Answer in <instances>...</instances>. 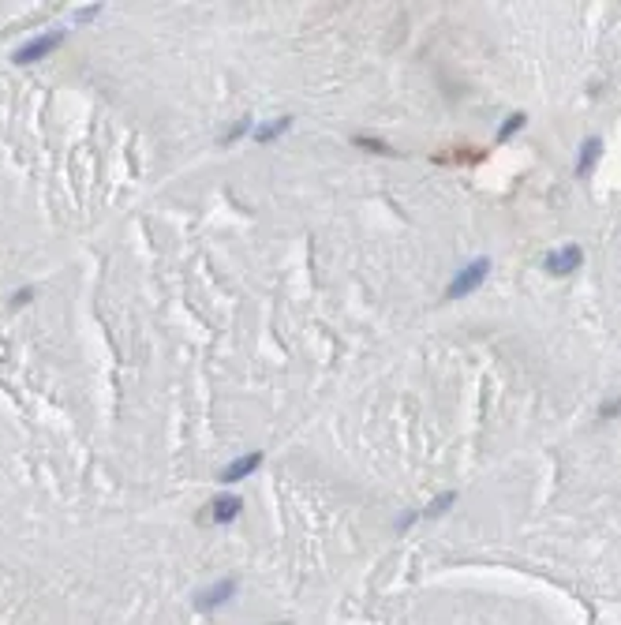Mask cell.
I'll list each match as a JSON object with an SVG mask.
<instances>
[{
  "mask_svg": "<svg viewBox=\"0 0 621 625\" xmlns=\"http://www.w3.org/2000/svg\"><path fill=\"white\" fill-rule=\"evenodd\" d=\"M258 465H263V454H247V457H239L236 465H228V468L221 472V483H239L244 476H251Z\"/></svg>",
  "mask_w": 621,
  "mask_h": 625,
  "instance_id": "obj_4",
  "label": "cell"
},
{
  "mask_svg": "<svg viewBox=\"0 0 621 625\" xmlns=\"http://www.w3.org/2000/svg\"><path fill=\"white\" fill-rule=\"evenodd\" d=\"M239 510H244V502H239L236 494H221V498H214V505H210L214 521H232Z\"/></svg>",
  "mask_w": 621,
  "mask_h": 625,
  "instance_id": "obj_6",
  "label": "cell"
},
{
  "mask_svg": "<svg viewBox=\"0 0 621 625\" xmlns=\"http://www.w3.org/2000/svg\"><path fill=\"white\" fill-rule=\"evenodd\" d=\"M288 124H292V120H274V124H266L263 132H255V139H258V143H270V139H274V135H281Z\"/></svg>",
  "mask_w": 621,
  "mask_h": 625,
  "instance_id": "obj_8",
  "label": "cell"
},
{
  "mask_svg": "<svg viewBox=\"0 0 621 625\" xmlns=\"http://www.w3.org/2000/svg\"><path fill=\"white\" fill-rule=\"evenodd\" d=\"M34 300V288H19V293L12 296V307H23V304H30Z\"/></svg>",
  "mask_w": 621,
  "mask_h": 625,
  "instance_id": "obj_10",
  "label": "cell"
},
{
  "mask_svg": "<svg viewBox=\"0 0 621 625\" xmlns=\"http://www.w3.org/2000/svg\"><path fill=\"white\" fill-rule=\"evenodd\" d=\"M60 30H53V34H46V38H38V41H30V45H23V49H15V64H30V60H38V57H46L49 49H57L60 45Z\"/></svg>",
  "mask_w": 621,
  "mask_h": 625,
  "instance_id": "obj_3",
  "label": "cell"
},
{
  "mask_svg": "<svg viewBox=\"0 0 621 625\" xmlns=\"http://www.w3.org/2000/svg\"><path fill=\"white\" fill-rule=\"evenodd\" d=\"M487 270H490V262H487V258H475V262L468 266V270H461V274H456V281L449 285V293H445V296H449V300H456V296H468V293H472V288H479V281H483V277H487Z\"/></svg>",
  "mask_w": 621,
  "mask_h": 625,
  "instance_id": "obj_1",
  "label": "cell"
},
{
  "mask_svg": "<svg viewBox=\"0 0 621 625\" xmlns=\"http://www.w3.org/2000/svg\"><path fill=\"white\" fill-rule=\"evenodd\" d=\"M232 591H236V580H225V584H214V588L199 591V599H195V603H199L202 610H214V607H221V603L232 596Z\"/></svg>",
  "mask_w": 621,
  "mask_h": 625,
  "instance_id": "obj_5",
  "label": "cell"
},
{
  "mask_svg": "<svg viewBox=\"0 0 621 625\" xmlns=\"http://www.w3.org/2000/svg\"><path fill=\"white\" fill-rule=\"evenodd\" d=\"M520 124H524V116H509V120H505V127H502V135H513Z\"/></svg>",
  "mask_w": 621,
  "mask_h": 625,
  "instance_id": "obj_11",
  "label": "cell"
},
{
  "mask_svg": "<svg viewBox=\"0 0 621 625\" xmlns=\"http://www.w3.org/2000/svg\"><path fill=\"white\" fill-rule=\"evenodd\" d=\"M453 498H456V494H442V498H438V502H434L431 510H427V517H438L442 510H449V505H453Z\"/></svg>",
  "mask_w": 621,
  "mask_h": 625,
  "instance_id": "obj_9",
  "label": "cell"
},
{
  "mask_svg": "<svg viewBox=\"0 0 621 625\" xmlns=\"http://www.w3.org/2000/svg\"><path fill=\"white\" fill-rule=\"evenodd\" d=\"M580 247H561V251H554V255H547V270L550 274H558V277H565V274H573L576 266H580Z\"/></svg>",
  "mask_w": 621,
  "mask_h": 625,
  "instance_id": "obj_2",
  "label": "cell"
},
{
  "mask_svg": "<svg viewBox=\"0 0 621 625\" xmlns=\"http://www.w3.org/2000/svg\"><path fill=\"white\" fill-rule=\"evenodd\" d=\"M599 150H603V143H599V139H587L584 150H580V161H576V172H587V169H592L595 157H599Z\"/></svg>",
  "mask_w": 621,
  "mask_h": 625,
  "instance_id": "obj_7",
  "label": "cell"
}]
</instances>
